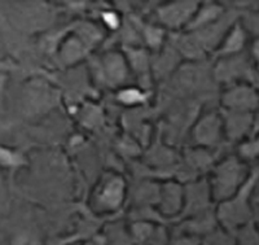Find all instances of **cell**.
Listing matches in <instances>:
<instances>
[{"instance_id":"cell-1","label":"cell","mask_w":259,"mask_h":245,"mask_svg":"<svg viewBox=\"0 0 259 245\" xmlns=\"http://www.w3.org/2000/svg\"><path fill=\"white\" fill-rule=\"evenodd\" d=\"M237 159L228 158L214 169L209 184L212 200L228 201L237 191L244 178V170Z\"/></svg>"},{"instance_id":"cell-2","label":"cell","mask_w":259,"mask_h":245,"mask_svg":"<svg viewBox=\"0 0 259 245\" xmlns=\"http://www.w3.org/2000/svg\"><path fill=\"white\" fill-rule=\"evenodd\" d=\"M126 195V183L117 174H108L101 179L95 189L92 201L96 212L112 213L123 204Z\"/></svg>"},{"instance_id":"cell-3","label":"cell","mask_w":259,"mask_h":245,"mask_svg":"<svg viewBox=\"0 0 259 245\" xmlns=\"http://www.w3.org/2000/svg\"><path fill=\"white\" fill-rule=\"evenodd\" d=\"M198 7L197 2H172L159 7L157 16L162 25L170 29H180L188 26Z\"/></svg>"},{"instance_id":"cell-4","label":"cell","mask_w":259,"mask_h":245,"mask_svg":"<svg viewBox=\"0 0 259 245\" xmlns=\"http://www.w3.org/2000/svg\"><path fill=\"white\" fill-rule=\"evenodd\" d=\"M159 213L165 217H175L184 208V189L175 182L159 186Z\"/></svg>"},{"instance_id":"cell-5","label":"cell","mask_w":259,"mask_h":245,"mask_svg":"<svg viewBox=\"0 0 259 245\" xmlns=\"http://www.w3.org/2000/svg\"><path fill=\"white\" fill-rule=\"evenodd\" d=\"M104 78L112 86H121L127 78V61L121 53H106L101 61Z\"/></svg>"},{"instance_id":"cell-6","label":"cell","mask_w":259,"mask_h":245,"mask_svg":"<svg viewBox=\"0 0 259 245\" xmlns=\"http://www.w3.org/2000/svg\"><path fill=\"white\" fill-rule=\"evenodd\" d=\"M223 127V124L218 115L207 114L198 121L193 131L194 140L200 145L215 144L219 139V133Z\"/></svg>"},{"instance_id":"cell-7","label":"cell","mask_w":259,"mask_h":245,"mask_svg":"<svg viewBox=\"0 0 259 245\" xmlns=\"http://www.w3.org/2000/svg\"><path fill=\"white\" fill-rule=\"evenodd\" d=\"M223 103L230 110H242L255 104V96L247 89H233L227 91L223 96Z\"/></svg>"},{"instance_id":"cell-8","label":"cell","mask_w":259,"mask_h":245,"mask_svg":"<svg viewBox=\"0 0 259 245\" xmlns=\"http://www.w3.org/2000/svg\"><path fill=\"white\" fill-rule=\"evenodd\" d=\"M245 40V36L242 34L241 30L239 27L233 29L230 33V35H227L226 39L222 42V47L218 51L221 56H228V55H235L240 48L242 47V43Z\"/></svg>"},{"instance_id":"cell-9","label":"cell","mask_w":259,"mask_h":245,"mask_svg":"<svg viewBox=\"0 0 259 245\" xmlns=\"http://www.w3.org/2000/svg\"><path fill=\"white\" fill-rule=\"evenodd\" d=\"M117 99L123 105L135 106L144 103L145 99H147V95L142 90L135 89V87H124V89H121L118 91Z\"/></svg>"},{"instance_id":"cell-10","label":"cell","mask_w":259,"mask_h":245,"mask_svg":"<svg viewBox=\"0 0 259 245\" xmlns=\"http://www.w3.org/2000/svg\"><path fill=\"white\" fill-rule=\"evenodd\" d=\"M21 164H22V157L18 152L0 145V168L15 169L18 168Z\"/></svg>"},{"instance_id":"cell-11","label":"cell","mask_w":259,"mask_h":245,"mask_svg":"<svg viewBox=\"0 0 259 245\" xmlns=\"http://www.w3.org/2000/svg\"><path fill=\"white\" fill-rule=\"evenodd\" d=\"M233 241L235 240L231 239L228 233L223 232V231L214 230L207 233L206 236L202 237L201 245H235Z\"/></svg>"},{"instance_id":"cell-12","label":"cell","mask_w":259,"mask_h":245,"mask_svg":"<svg viewBox=\"0 0 259 245\" xmlns=\"http://www.w3.org/2000/svg\"><path fill=\"white\" fill-rule=\"evenodd\" d=\"M201 242H202L201 237L187 232H180L174 236H170L168 245H201Z\"/></svg>"},{"instance_id":"cell-13","label":"cell","mask_w":259,"mask_h":245,"mask_svg":"<svg viewBox=\"0 0 259 245\" xmlns=\"http://www.w3.org/2000/svg\"><path fill=\"white\" fill-rule=\"evenodd\" d=\"M145 38H147L149 46H157L162 45L163 40V30L156 26H150L145 30Z\"/></svg>"},{"instance_id":"cell-14","label":"cell","mask_w":259,"mask_h":245,"mask_svg":"<svg viewBox=\"0 0 259 245\" xmlns=\"http://www.w3.org/2000/svg\"><path fill=\"white\" fill-rule=\"evenodd\" d=\"M103 21L105 22V25L110 29H117L121 25V20L118 17V15L115 12H105L103 15Z\"/></svg>"},{"instance_id":"cell-15","label":"cell","mask_w":259,"mask_h":245,"mask_svg":"<svg viewBox=\"0 0 259 245\" xmlns=\"http://www.w3.org/2000/svg\"><path fill=\"white\" fill-rule=\"evenodd\" d=\"M242 245H259V236L253 232H245L241 237Z\"/></svg>"},{"instance_id":"cell-16","label":"cell","mask_w":259,"mask_h":245,"mask_svg":"<svg viewBox=\"0 0 259 245\" xmlns=\"http://www.w3.org/2000/svg\"><path fill=\"white\" fill-rule=\"evenodd\" d=\"M7 82H8L7 74L3 73V71H0V101H2V99H3L4 91H6V87H7Z\"/></svg>"}]
</instances>
